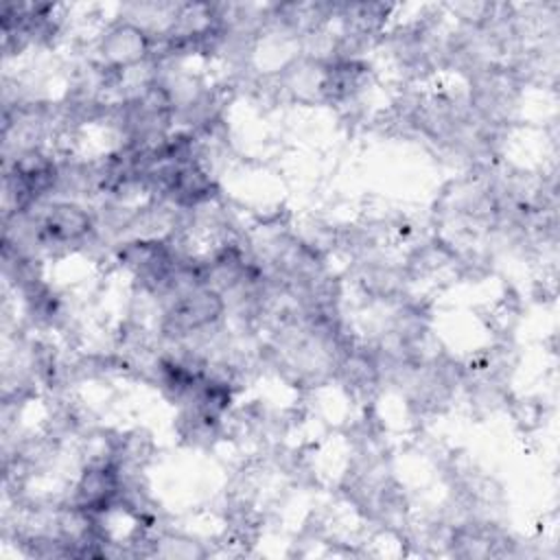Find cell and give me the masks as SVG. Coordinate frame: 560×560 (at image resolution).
<instances>
[{
	"mask_svg": "<svg viewBox=\"0 0 560 560\" xmlns=\"http://www.w3.org/2000/svg\"><path fill=\"white\" fill-rule=\"evenodd\" d=\"M223 300L212 287H192L179 291L171 311L166 313V324L177 330V335L197 332L221 317Z\"/></svg>",
	"mask_w": 560,
	"mask_h": 560,
	"instance_id": "obj_1",
	"label": "cell"
},
{
	"mask_svg": "<svg viewBox=\"0 0 560 560\" xmlns=\"http://www.w3.org/2000/svg\"><path fill=\"white\" fill-rule=\"evenodd\" d=\"M151 52L149 35L142 26L133 22L114 24L101 39V55L107 66L116 70L131 68L144 61Z\"/></svg>",
	"mask_w": 560,
	"mask_h": 560,
	"instance_id": "obj_2",
	"label": "cell"
},
{
	"mask_svg": "<svg viewBox=\"0 0 560 560\" xmlns=\"http://www.w3.org/2000/svg\"><path fill=\"white\" fill-rule=\"evenodd\" d=\"M92 228L90 214L70 201H59L52 203L46 214L42 217V236L48 243H57V245H66V243H74L79 238H83Z\"/></svg>",
	"mask_w": 560,
	"mask_h": 560,
	"instance_id": "obj_3",
	"label": "cell"
}]
</instances>
